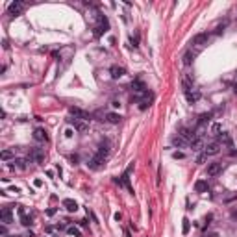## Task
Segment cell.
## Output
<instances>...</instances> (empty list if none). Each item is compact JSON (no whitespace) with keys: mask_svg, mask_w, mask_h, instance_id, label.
<instances>
[{"mask_svg":"<svg viewBox=\"0 0 237 237\" xmlns=\"http://www.w3.org/2000/svg\"><path fill=\"white\" fill-rule=\"evenodd\" d=\"M208 39H209V34H196L195 37H193L191 45H193V46H198V48H202V46L208 43Z\"/></svg>","mask_w":237,"mask_h":237,"instance_id":"obj_1","label":"cell"},{"mask_svg":"<svg viewBox=\"0 0 237 237\" xmlns=\"http://www.w3.org/2000/svg\"><path fill=\"white\" fill-rule=\"evenodd\" d=\"M98 20H100V24L94 28V35H102V34H106V32H107V28H110V24H107V19H106L104 15H100Z\"/></svg>","mask_w":237,"mask_h":237,"instance_id":"obj_2","label":"cell"},{"mask_svg":"<svg viewBox=\"0 0 237 237\" xmlns=\"http://www.w3.org/2000/svg\"><path fill=\"white\" fill-rule=\"evenodd\" d=\"M8 11H9V15H13V17H19L20 13L24 11V4H22V2H13V4H9Z\"/></svg>","mask_w":237,"mask_h":237,"instance_id":"obj_3","label":"cell"},{"mask_svg":"<svg viewBox=\"0 0 237 237\" xmlns=\"http://www.w3.org/2000/svg\"><path fill=\"white\" fill-rule=\"evenodd\" d=\"M70 115L74 117V118H80V121H89V113L87 111H83V110H80V107H70Z\"/></svg>","mask_w":237,"mask_h":237,"instance_id":"obj_4","label":"cell"},{"mask_svg":"<svg viewBox=\"0 0 237 237\" xmlns=\"http://www.w3.org/2000/svg\"><path fill=\"white\" fill-rule=\"evenodd\" d=\"M102 163H104V158H100V156H96V154H94V156L89 159V163H87V165H89V169L96 170V169H100V167H102Z\"/></svg>","mask_w":237,"mask_h":237,"instance_id":"obj_5","label":"cell"},{"mask_svg":"<svg viewBox=\"0 0 237 237\" xmlns=\"http://www.w3.org/2000/svg\"><path fill=\"white\" fill-rule=\"evenodd\" d=\"M219 150H220L219 143H209L206 148H204V154L206 156H215V154H219Z\"/></svg>","mask_w":237,"mask_h":237,"instance_id":"obj_6","label":"cell"},{"mask_svg":"<svg viewBox=\"0 0 237 237\" xmlns=\"http://www.w3.org/2000/svg\"><path fill=\"white\" fill-rule=\"evenodd\" d=\"M34 139H35V141H48V134H46V130H45V128H35Z\"/></svg>","mask_w":237,"mask_h":237,"instance_id":"obj_7","label":"cell"},{"mask_svg":"<svg viewBox=\"0 0 237 237\" xmlns=\"http://www.w3.org/2000/svg\"><path fill=\"white\" fill-rule=\"evenodd\" d=\"M209 185H208V182L206 180H196L195 182V191L196 193H208Z\"/></svg>","mask_w":237,"mask_h":237,"instance_id":"obj_8","label":"cell"},{"mask_svg":"<svg viewBox=\"0 0 237 237\" xmlns=\"http://www.w3.org/2000/svg\"><path fill=\"white\" fill-rule=\"evenodd\" d=\"M110 154V143L107 141H104V143H100V146H98V152H96V156H100V158H104L106 159V156Z\"/></svg>","mask_w":237,"mask_h":237,"instance_id":"obj_9","label":"cell"},{"mask_svg":"<svg viewBox=\"0 0 237 237\" xmlns=\"http://www.w3.org/2000/svg\"><path fill=\"white\" fill-rule=\"evenodd\" d=\"M110 72H111L113 78H121V76H124V74H126V69L124 67H118V65H113L110 69Z\"/></svg>","mask_w":237,"mask_h":237,"instance_id":"obj_10","label":"cell"},{"mask_svg":"<svg viewBox=\"0 0 237 237\" xmlns=\"http://www.w3.org/2000/svg\"><path fill=\"white\" fill-rule=\"evenodd\" d=\"M63 208H65L67 211H70V213H74L78 209V204L74 200H70V198H65V200H63Z\"/></svg>","mask_w":237,"mask_h":237,"instance_id":"obj_11","label":"cell"},{"mask_svg":"<svg viewBox=\"0 0 237 237\" xmlns=\"http://www.w3.org/2000/svg\"><path fill=\"white\" fill-rule=\"evenodd\" d=\"M198 52H200V48H198V50H195V52H193V48L185 52V56H184V63H185V65H191V61L196 58V54H198Z\"/></svg>","mask_w":237,"mask_h":237,"instance_id":"obj_12","label":"cell"},{"mask_svg":"<svg viewBox=\"0 0 237 237\" xmlns=\"http://www.w3.org/2000/svg\"><path fill=\"white\" fill-rule=\"evenodd\" d=\"M132 91H135V93H145L146 87H145V83L141 80H134L132 82Z\"/></svg>","mask_w":237,"mask_h":237,"instance_id":"obj_13","label":"cell"},{"mask_svg":"<svg viewBox=\"0 0 237 237\" xmlns=\"http://www.w3.org/2000/svg\"><path fill=\"white\" fill-rule=\"evenodd\" d=\"M185 98H187V102H191V104L196 102V100L200 98V91H191V89L185 91Z\"/></svg>","mask_w":237,"mask_h":237,"instance_id":"obj_14","label":"cell"},{"mask_svg":"<svg viewBox=\"0 0 237 237\" xmlns=\"http://www.w3.org/2000/svg\"><path fill=\"white\" fill-rule=\"evenodd\" d=\"M69 122H70L74 128H76L78 132H85V130H87V124H85V122H80V118H70Z\"/></svg>","mask_w":237,"mask_h":237,"instance_id":"obj_15","label":"cell"},{"mask_svg":"<svg viewBox=\"0 0 237 237\" xmlns=\"http://www.w3.org/2000/svg\"><path fill=\"white\" fill-rule=\"evenodd\" d=\"M220 172V163H209L208 165V174L209 176H217Z\"/></svg>","mask_w":237,"mask_h":237,"instance_id":"obj_16","label":"cell"},{"mask_svg":"<svg viewBox=\"0 0 237 237\" xmlns=\"http://www.w3.org/2000/svg\"><path fill=\"white\" fill-rule=\"evenodd\" d=\"M219 143L226 145L228 148H232V146H233V143H232V137H230L228 134H220V135H219Z\"/></svg>","mask_w":237,"mask_h":237,"instance_id":"obj_17","label":"cell"},{"mask_svg":"<svg viewBox=\"0 0 237 237\" xmlns=\"http://www.w3.org/2000/svg\"><path fill=\"white\" fill-rule=\"evenodd\" d=\"M121 115H117V113H107L106 115V121L107 122H111V124H118V122H121Z\"/></svg>","mask_w":237,"mask_h":237,"instance_id":"obj_18","label":"cell"},{"mask_svg":"<svg viewBox=\"0 0 237 237\" xmlns=\"http://www.w3.org/2000/svg\"><path fill=\"white\" fill-rule=\"evenodd\" d=\"M2 220H4V224H9V222H11V209H9V208L2 209Z\"/></svg>","mask_w":237,"mask_h":237,"instance_id":"obj_19","label":"cell"},{"mask_svg":"<svg viewBox=\"0 0 237 237\" xmlns=\"http://www.w3.org/2000/svg\"><path fill=\"white\" fill-rule=\"evenodd\" d=\"M172 145H174V146H184L185 145V139L182 137V135H176V137H172Z\"/></svg>","mask_w":237,"mask_h":237,"instance_id":"obj_20","label":"cell"},{"mask_svg":"<svg viewBox=\"0 0 237 237\" xmlns=\"http://www.w3.org/2000/svg\"><path fill=\"white\" fill-rule=\"evenodd\" d=\"M67 233L72 235V237H82V232H80L78 228H74V226H69V228H67Z\"/></svg>","mask_w":237,"mask_h":237,"instance_id":"obj_21","label":"cell"},{"mask_svg":"<svg viewBox=\"0 0 237 237\" xmlns=\"http://www.w3.org/2000/svg\"><path fill=\"white\" fill-rule=\"evenodd\" d=\"M13 163H15L13 167H17V169H20V170H24V169H26V161H24V159H20V158H17V159L13 161Z\"/></svg>","mask_w":237,"mask_h":237,"instance_id":"obj_22","label":"cell"},{"mask_svg":"<svg viewBox=\"0 0 237 237\" xmlns=\"http://www.w3.org/2000/svg\"><path fill=\"white\" fill-rule=\"evenodd\" d=\"M20 224L22 226H32V217H28V215H20Z\"/></svg>","mask_w":237,"mask_h":237,"instance_id":"obj_23","label":"cell"},{"mask_svg":"<svg viewBox=\"0 0 237 237\" xmlns=\"http://www.w3.org/2000/svg\"><path fill=\"white\" fill-rule=\"evenodd\" d=\"M209 118H211V113H204V115H200V124L204 126V124H206V122H209Z\"/></svg>","mask_w":237,"mask_h":237,"instance_id":"obj_24","label":"cell"},{"mask_svg":"<svg viewBox=\"0 0 237 237\" xmlns=\"http://www.w3.org/2000/svg\"><path fill=\"white\" fill-rule=\"evenodd\" d=\"M189 228H191L189 219H184V226H182V232H184V233H189Z\"/></svg>","mask_w":237,"mask_h":237,"instance_id":"obj_25","label":"cell"},{"mask_svg":"<svg viewBox=\"0 0 237 237\" xmlns=\"http://www.w3.org/2000/svg\"><path fill=\"white\" fill-rule=\"evenodd\" d=\"M11 156H13V152H11V150H4V152L0 154V158H2V159H9Z\"/></svg>","mask_w":237,"mask_h":237,"instance_id":"obj_26","label":"cell"},{"mask_svg":"<svg viewBox=\"0 0 237 237\" xmlns=\"http://www.w3.org/2000/svg\"><path fill=\"white\" fill-rule=\"evenodd\" d=\"M220 130H222L220 124H215V126H213V134H215V135H220Z\"/></svg>","mask_w":237,"mask_h":237,"instance_id":"obj_27","label":"cell"},{"mask_svg":"<svg viewBox=\"0 0 237 237\" xmlns=\"http://www.w3.org/2000/svg\"><path fill=\"white\" fill-rule=\"evenodd\" d=\"M172 158H174V159H184V158H185V154H182V152H174V154H172Z\"/></svg>","mask_w":237,"mask_h":237,"instance_id":"obj_28","label":"cell"},{"mask_svg":"<svg viewBox=\"0 0 237 237\" xmlns=\"http://www.w3.org/2000/svg\"><path fill=\"white\" fill-rule=\"evenodd\" d=\"M56 228H58V230H67L69 226H67L65 222H58V226H56Z\"/></svg>","mask_w":237,"mask_h":237,"instance_id":"obj_29","label":"cell"},{"mask_svg":"<svg viewBox=\"0 0 237 237\" xmlns=\"http://www.w3.org/2000/svg\"><path fill=\"white\" fill-rule=\"evenodd\" d=\"M130 41H132V45H134V46H137V43H139V35L135 34V37H132Z\"/></svg>","mask_w":237,"mask_h":237,"instance_id":"obj_30","label":"cell"},{"mask_svg":"<svg viewBox=\"0 0 237 237\" xmlns=\"http://www.w3.org/2000/svg\"><path fill=\"white\" fill-rule=\"evenodd\" d=\"M204 159H206V154H202V156H198V159H196V161H198V163H204Z\"/></svg>","mask_w":237,"mask_h":237,"instance_id":"obj_31","label":"cell"},{"mask_svg":"<svg viewBox=\"0 0 237 237\" xmlns=\"http://www.w3.org/2000/svg\"><path fill=\"white\" fill-rule=\"evenodd\" d=\"M34 185H35V187H41V185H43V182H41V180H35V182H34Z\"/></svg>","mask_w":237,"mask_h":237,"instance_id":"obj_32","label":"cell"},{"mask_svg":"<svg viewBox=\"0 0 237 237\" xmlns=\"http://www.w3.org/2000/svg\"><path fill=\"white\" fill-rule=\"evenodd\" d=\"M232 156H237V150H232V152H230Z\"/></svg>","mask_w":237,"mask_h":237,"instance_id":"obj_33","label":"cell"},{"mask_svg":"<svg viewBox=\"0 0 237 237\" xmlns=\"http://www.w3.org/2000/svg\"><path fill=\"white\" fill-rule=\"evenodd\" d=\"M235 93H237V83H235Z\"/></svg>","mask_w":237,"mask_h":237,"instance_id":"obj_34","label":"cell"},{"mask_svg":"<svg viewBox=\"0 0 237 237\" xmlns=\"http://www.w3.org/2000/svg\"><path fill=\"white\" fill-rule=\"evenodd\" d=\"M11 237H17V235H11Z\"/></svg>","mask_w":237,"mask_h":237,"instance_id":"obj_35","label":"cell"}]
</instances>
